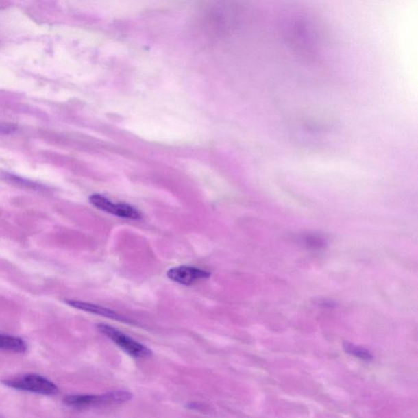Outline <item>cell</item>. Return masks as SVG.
Wrapping results in <instances>:
<instances>
[{"instance_id":"obj_1","label":"cell","mask_w":418,"mask_h":418,"mask_svg":"<svg viewBox=\"0 0 418 418\" xmlns=\"http://www.w3.org/2000/svg\"><path fill=\"white\" fill-rule=\"evenodd\" d=\"M133 395L129 391H115L100 395H71L64 398V403L68 406L84 408L102 405L121 404L130 401Z\"/></svg>"},{"instance_id":"obj_2","label":"cell","mask_w":418,"mask_h":418,"mask_svg":"<svg viewBox=\"0 0 418 418\" xmlns=\"http://www.w3.org/2000/svg\"><path fill=\"white\" fill-rule=\"evenodd\" d=\"M3 383L12 389L40 395H54L59 391L58 387L53 382L38 374H25L20 377L5 379Z\"/></svg>"},{"instance_id":"obj_3","label":"cell","mask_w":418,"mask_h":418,"mask_svg":"<svg viewBox=\"0 0 418 418\" xmlns=\"http://www.w3.org/2000/svg\"><path fill=\"white\" fill-rule=\"evenodd\" d=\"M97 328L101 334L108 336L119 347H121L127 354L136 358V359H144V358H150L153 356L151 349H149L142 343L136 342V340L123 334V332L116 330V328L105 323L98 324Z\"/></svg>"},{"instance_id":"obj_4","label":"cell","mask_w":418,"mask_h":418,"mask_svg":"<svg viewBox=\"0 0 418 418\" xmlns=\"http://www.w3.org/2000/svg\"><path fill=\"white\" fill-rule=\"evenodd\" d=\"M89 201H90L93 206L100 209V210L112 213V214L123 217V219L132 220L142 219L140 212L136 210L135 208L125 204H114L110 202L108 199L105 198L104 196L100 195H92L89 198Z\"/></svg>"},{"instance_id":"obj_5","label":"cell","mask_w":418,"mask_h":418,"mask_svg":"<svg viewBox=\"0 0 418 418\" xmlns=\"http://www.w3.org/2000/svg\"><path fill=\"white\" fill-rule=\"evenodd\" d=\"M211 273L194 267L181 266L173 267L167 272L169 278L182 285H191L199 280L208 279Z\"/></svg>"},{"instance_id":"obj_6","label":"cell","mask_w":418,"mask_h":418,"mask_svg":"<svg viewBox=\"0 0 418 418\" xmlns=\"http://www.w3.org/2000/svg\"><path fill=\"white\" fill-rule=\"evenodd\" d=\"M65 302L67 305L74 307L75 309L85 311V312L101 315V317L112 319L117 321L134 324V322H132L130 319L103 306L77 300H65Z\"/></svg>"},{"instance_id":"obj_7","label":"cell","mask_w":418,"mask_h":418,"mask_svg":"<svg viewBox=\"0 0 418 418\" xmlns=\"http://www.w3.org/2000/svg\"><path fill=\"white\" fill-rule=\"evenodd\" d=\"M0 349L5 352L24 353L27 351V344L18 336L0 334Z\"/></svg>"},{"instance_id":"obj_8","label":"cell","mask_w":418,"mask_h":418,"mask_svg":"<svg viewBox=\"0 0 418 418\" xmlns=\"http://www.w3.org/2000/svg\"><path fill=\"white\" fill-rule=\"evenodd\" d=\"M343 349L345 352L358 358L365 362H371L373 360V354L371 353L369 349L359 347L348 342L343 343Z\"/></svg>"},{"instance_id":"obj_9","label":"cell","mask_w":418,"mask_h":418,"mask_svg":"<svg viewBox=\"0 0 418 418\" xmlns=\"http://www.w3.org/2000/svg\"><path fill=\"white\" fill-rule=\"evenodd\" d=\"M305 243L307 245L313 249H321L325 245V241L323 238L317 236H307L305 238Z\"/></svg>"},{"instance_id":"obj_10","label":"cell","mask_w":418,"mask_h":418,"mask_svg":"<svg viewBox=\"0 0 418 418\" xmlns=\"http://www.w3.org/2000/svg\"><path fill=\"white\" fill-rule=\"evenodd\" d=\"M317 304L319 306H322L324 307V308H334L336 304L334 302L332 301H330V300H326V299H321L319 301H317Z\"/></svg>"}]
</instances>
